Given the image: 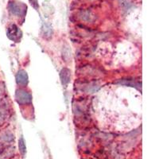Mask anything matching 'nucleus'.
Listing matches in <instances>:
<instances>
[{"instance_id": "8", "label": "nucleus", "mask_w": 159, "mask_h": 159, "mask_svg": "<svg viewBox=\"0 0 159 159\" xmlns=\"http://www.w3.org/2000/svg\"><path fill=\"white\" fill-rule=\"evenodd\" d=\"M30 3L31 4L33 7L35 8L36 10H38V0H29Z\"/></svg>"}, {"instance_id": "3", "label": "nucleus", "mask_w": 159, "mask_h": 159, "mask_svg": "<svg viewBox=\"0 0 159 159\" xmlns=\"http://www.w3.org/2000/svg\"><path fill=\"white\" fill-rule=\"evenodd\" d=\"M7 36L11 40L14 41V42H18L19 38L22 36V34L20 32L19 29L17 25H10L7 29Z\"/></svg>"}, {"instance_id": "7", "label": "nucleus", "mask_w": 159, "mask_h": 159, "mask_svg": "<svg viewBox=\"0 0 159 159\" xmlns=\"http://www.w3.org/2000/svg\"><path fill=\"white\" fill-rule=\"evenodd\" d=\"M6 119V112L3 110H0V124L5 120Z\"/></svg>"}, {"instance_id": "4", "label": "nucleus", "mask_w": 159, "mask_h": 159, "mask_svg": "<svg viewBox=\"0 0 159 159\" xmlns=\"http://www.w3.org/2000/svg\"><path fill=\"white\" fill-rule=\"evenodd\" d=\"M60 78H61V84L64 86H66V85L69 84L71 79L70 70L67 68L62 69L61 72H60Z\"/></svg>"}, {"instance_id": "6", "label": "nucleus", "mask_w": 159, "mask_h": 159, "mask_svg": "<svg viewBox=\"0 0 159 159\" xmlns=\"http://www.w3.org/2000/svg\"><path fill=\"white\" fill-rule=\"evenodd\" d=\"M18 148H19V151L21 152V154L22 155H25V151H26V147H25V141H24L23 138L21 137L18 141Z\"/></svg>"}, {"instance_id": "5", "label": "nucleus", "mask_w": 159, "mask_h": 159, "mask_svg": "<svg viewBox=\"0 0 159 159\" xmlns=\"http://www.w3.org/2000/svg\"><path fill=\"white\" fill-rule=\"evenodd\" d=\"M16 81L18 84L26 85L29 80H28V75L26 72L24 70L18 71L16 75Z\"/></svg>"}, {"instance_id": "2", "label": "nucleus", "mask_w": 159, "mask_h": 159, "mask_svg": "<svg viewBox=\"0 0 159 159\" xmlns=\"http://www.w3.org/2000/svg\"><path fill=\"white\" fill-rule=\"evenodd\" d=\"M15 98L18 103L20 104H25V103H30L32 100V96L29 92L22 89H18L16 91Z\"/></svg>"}, {"instance_id": "1", "label": "nucleus", "mask_w": 159, "mask_h": 159, "mask_svg": "<svg viewBox=\"0 0 159 159\" xmlns=\"http://www.w3.org/2000/svg\"><path fill=\"white\" fill-rule=\"evenodd\" d=\"M26 5L18 1H12L9 3V10L13 15L18 17H24L26 14Z\"/></svg>"}]
</instances>
